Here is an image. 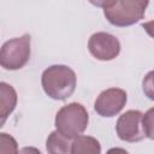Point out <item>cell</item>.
Instances as JSON below:
<instances>
[{
    "instance_id": "cell-15",
    "label": "cell",
    "mask_w": 154,
    "mask_h": 154,
    "mask_svg": "<svg viewBox=\"0 0 154 154\" xmlns=\"http://www.w3.org/2000/svg\"><path fill=\"white\" fill-rule=\"evenodd\" d=\"M18 154H42V153L35 147H23L22 149H19Z\"/></svg>"
},
{
    "instance_id": "cell-10",
    "label": "cell",
    "mask_w": 154,
    "mask_h": 154,
    "mask_svg": "<svg viewBox=\"0 0 154 154\" xmlns=\"http://www.w3.org/2000/svg\"><path fill=\"white\" fill-rule=\"evenodd\" d=\"M46 148L48 154H71V143L69 138L58 131L51 132L46 141Z\"/></svg>"
},
{
    "instance_id": "cell-8",
    "label": "cell",
    "mask_w": 154,
    "mask_h": 154,
    "mask_svg": "<svg viewBox=\"0 0 154 154\" xmlns=\"http://www.w3.org/2000/svg\"><path fill=\"white\" fill-rule=\"evenodd\" d=\"M17 105V93L12 85L0 83V125L2 126L7 117L13 112Z\"/></svg>"
},
{
    "instance_id": "cell-14",
    "label": "cell",
    "mask_w": 154,
    "mask_h": 154,
    "mask_svg": "<svg viewBox=\"0 0 154 154\" xmlns=\"http://www.w3.org/2000/svg\"><path fill=\"white\" fill-rule=\"evenodd\" d=\"M142 28L144 29V31L154 38V20H149V22H146L142 24Z\"/></svg>"
},
{
    "instance_id": "cell-5",
    "label": "cell",
    "mask_w": 154,
    "mask_h": 154,
    "mask_svg": "<svg viewBox=\"0 0 154 154\" xmlns=\"http://www.w3.org/2000/svg\"><path fill=\"white\" fill-rule=\"evenodd\" d=\"M117 135L125 142H138L146 137L143 129V114L137 109H130L123 113L116 125Z\"/></svg>"
},
{
    "instance_id": "cell-16",
    "label": "cell",
    "mask_w": 154,
    "mask_h": 154,
    "mask_svg": "<svg viewBox=\"0 0 154 154\" xmlns=\"http://www.w3.org/2000/svg\"><path fill=\"white\" fill-rule=\"evenodd\" d=\"M106 154H129V153H128L125 149H123V148H118V147H116V148H111V149H108Z\"/></svg>"
},
{
    "instance_id": "cell-11",
    "label": "cell",
    "mask_w": 154,
    "mask_h": 154,
    "mask_svg": "<svg viewBox=\"0 0 154 154\" xmlns=\"http://www.w3.org/2000/svg\"><path fill=\"white\" fill-rule=\"evenodd\" d=\"M17 141L8 134H0V154H18Z\"/></svg>"
},
{
    "instance_id": "cell-2",
    "label": "cell",
    "mask_w": 154,
    "mask_h": 154,
    "mask_svg": "<svg viewBox=\"0 0 154 154\" xmlns=\"http://www.w3.org/2000/svg\"><path fill=\"white\" fill-rule=\"evenodd\" d=\"M95 5L102 7L106 19L116 26H129L144 16L148 1L142 0H116V1H100Z\"/></svg>"
},
{
    "instance_id": "cell-3",
    "label": "cell",
    "mask_w": 154,
    "mask_h": 154,
    "mask_svg": "<svg viewBox=\"0 0 154 154\" xmlns=\"http://www.w3.org/2000/svg\"><path fill=\"white\" fill-rule=\"evenodd\" d=\"M88 122V112L85 107L78 102H71L63 106L55 116L57 131L69 140H73L84 132Z\"/></svg>"
},
{
    "instance_id": "cell-7",
    "label": "cell",
    "mask_w": 154,
    "mask_h": 154,
    "mask_svg": "<svg viewBox=\"0 0 154 154\" xmlns=\"http://www.w3.org/2000/svg\"><path fill=\"white\" fill-rule=\"evenodd\" d=\"M128 100L126 91L119 88H109L100 93L95 100L94 108L101 117H113L125 106Z\"/></svg>"
},
{
    "instance_id": "cell-9",
    "label": "cell",
    "mask_w": 154,
    "mask_h": 154,
    "mask_svg": "<svg viewBox=\"0 0 154 154\" xmlns=\"http://www.w3.org/2000/svg\"><path fill=\"white\" fill-rule=\"evenodd\" d=\"M71 154H101V146L96 138L79 135L71 143Z\"/></svg>"
},
{
    "instance_id": "cell-4",
    "label": "cell",
    "mask_w": 154,
    "mask_h": 154,
    "mask_svg": "<svg viewBox=\"0 0 154 154\" xmlns=\"http://www.w3.org/2000/svg\"><path fill=\"white\" fill-rule=\"evenodd\" d=\"M30 35L25 34L20 37H14L6 41L0 51V64L5 70L14 71L22 69L31 54Z\"/></svg>"
},
{
    "instance_id": "cell-13",
    "label": "cell",
    "mask_w": 154,
    "mask_h": 154,
    "mask_svg": "<svg viewBox=\"0 0 154 154\" xmlns=\"http://www.w3.org/2000/svg\"><path fill=\"white\" fill-rule=\"evenodd\" d=\"M142 89H143L144 95L148 99L154 101V70L149 71L144 76V78L142 81Z\"/></svg>"
},
{
    "instance_id": "cell-12",
    "label": "cell",
    "mask_w": 154,
    "mask_h": 154,
    "mask_svg": "<svg viewBox=\"0 0 154 154\" xmlns=\"http://www.w3.org/2000/svg\"><path fill=\"white\" fill-rule=\"evenodd\" d=\"M143 129L146 137L154 140V107L143 114Z\"/></svg>"
},
{
    "instance_id": "cell-6",
    "label": "cell",
    "mask_w": 154,
    "mask_h": 154,
    "mask_svg": "<svg viewBox=\"0 0 154 154\" xmlns=\"http://www.w3.org/2000/svg\"><path fill=\"white\" fill-rule=\"evenodd\" d=\"M90 54L97 60L108 61L118 57L120 52L119 40L108 32H95L88 41Z\"/></svg>"
},
{
    "instance_id": "cell-1",
    "label": "cell",
    "mask_w": 154,
    "mask_h": 154,
    "mask_svg": "<svg viewBox=\"0 0 154 154\" xmlns=\"http://www.w3.org/2000/svg\"><path fill=\"white\" fill-rule=\"evenodd\" d=\"M41 83L45 93L53 100H66L77 85L75 71L66 65H52L42 72Z\"/></svg>"
}]
</instances>
